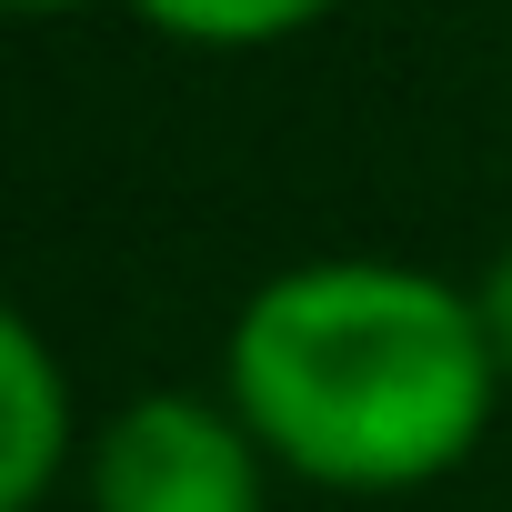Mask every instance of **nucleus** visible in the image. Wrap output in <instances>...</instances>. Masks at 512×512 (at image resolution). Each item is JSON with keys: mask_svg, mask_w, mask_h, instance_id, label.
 <instances>
[{"mask_svg": "<svg viewBox=\"0 0 512 512\" xmlns=\"http://www.w3.org/2000/svg\"><path fill=\"white\" fill-rule=\"evenodd\" d=\"M91 512H272V452L221 392H131L81 452Z\"/></svg>", "mask_w": 512, "mask_h": 512, "instance_id": "nucleus-2", "label": "nucleus"}, {"mask_svg": "<svg viewBox=\"0 0 512 512\" xmlns=\"http://www.w3.org/2000/svg\"><path fill=\"white\" fill-rule=\"evenodd\" d=\"M21 21H61V11H81V0H11Z\"/></svg>", "mask_w": 512, "mask_h": 512, "instance_id": "nucleus-6", "label": "nucleus"}, {"mask_svg": "<svg viewBox=\"0 0 512 512\" xmlns=\"http://www.w3.org/2000/svg\"><path fill=\"white\" fill-rule=\"evenodd\" d=\"M221 402L292 482L422 492L482 442L502 362L462 282L422 262L332 251V262L272 272L231 312Z\"/></svg>", "mask_w": 512, "mask_h": 512, "instance_id": "nucleus-1", "label": "nucleus"}, {"mask_svg": "<svg viewBox=\"0 0 512 512\" xmlns=\"http://www.w3.org/2000/svg\"><path fill=\"white\" fill-rule=\"evenodd\" d=\"M342 0H131V21H151L181 51H282L322 31Z\"/></svg>", "mask_w": 512, "mask_h": 512, "instance_id": "nucleus-4", "label": "nucleus"}, {"mask_svg": "<svg viewBox=\"0 0 512 512\" xmlns=\"http://www.w3.org/2000/svg\"><path fill=\"white\" fill-rule=\"evenodd\" d=\"M81 452L91 442L71 422V382H61L41 322L0 312V512H41Z\"/></svg>", "mask_w": 512, "mask_h": 512, "instance_id": "nucleus-3", "label": "nucleus"}, {"mask_svg": "<svg viewBox=\"0 0 512 512\" xmlns=\"http://www.w3.org/2000/svg\"><path fill=\"white\" fill-rule=\"evenodd\" d=\"M472 302H482V332H492V362H502V382H512V241H502L492 262H482Z\"/></svg>", "mask_w": 512, "mask_h": 512, "instance_id": "nucleus-5", "label": "nucleus"}]
</instances>
